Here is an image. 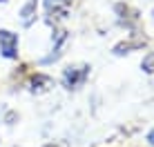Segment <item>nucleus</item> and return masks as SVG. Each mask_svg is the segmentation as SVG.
<instances>
[{
  "label": "nucleus",
  "mask_w": 154,
  "mask_h": 147,
  "mask_svg": "<svg viewBox=\"0 0 154 147\" xmlns=\"http://www.w3.org/2000/svg\"><path fill=\"white\" fill-rule=\"evenodd\" d=\"M0 56L2 58H18V34L11 29H0Z\"/></svg>",
  "instance_id": "2"
},
{
  "label": "nucleus",
  "mask_w": 154,
  "mask_h": 147,
  "mask_svg": "<svg viewBox=\"0 0 154 147\" xmlns=\"http://www.w3.org/2000/svg\"><path fill=\"white\" fill-rule=\"evenodd\" d=\"M147 45V38H143V36H132V38H127V40H121V43H116L114 45V56H125V54H130V51H136V49H143V47Z\"/></svg>",
  "instance_id": "3"
},
{
  "label": "nucleus",
  "mask_w": 154,
  "mask_h": 147,
  "mask_svg": "<svg viewBox=\"0 0 154 147\" xmlns=\"http://www.w3.org/2000/svg\"><path fill=\"white\" fill-rule=\"evenodd\" d=\"M45 147H60V145H54V143H49V145H45Z\"/></svg>",
  "instance_id": "9"
},
{
  "label": "nucleus",
  "mask_w": 154,
  "mask_h": 147,
  "mask_svg": "<svg viewBox=\"0 0 154 147\" xmlns=\"http://www.w3.org/2000/svg\"><path fill=\"white\" fill-rule=\"evenodd\" d=\"M20 22H23V27H31V25L36 22V16H38V0H27V2L20 7Z\"/></svg>",
  "instance_id": "4"
},
{
  "label": "nucleus",
  "mask_w": 154,
  "mask_h": 147,
  "mask_svg": "<svg viewBox=\"0 0 154 147\" xmlns=\"http://www.w3.org/2000/svg\"><path fill=\"white\" fill-rule=\"evenodd\" d=\"M29 89L34 94H45V92H49L51 87H54V80H51L47 74H36V76H31V80H29Z\"/></svg>",
  "instance_id": "5"
},
{
  "label": "nucleus",
  "mask_w": 154,
  "mask_h": 147,
  "mask_svg": "<svg viewBox=\"0 0 154 147\" xmlns=\"http://www.w3.org/2000/svg\"><path fill=\"white\" fill-rule=\"evenodd\" d=\"M89 76V65H85V62H78V65H69L63 69V87L65 89H78L81 85H85V80H87Z\"/></svg>",
  "instance_id": "1"
},
{
  "label": "nucleus",
  "mask_w": 154,
  "mask_h": 147,
  "mask_svg": "<svg viewBox=\"0 0 154 147\" xmlns=\"http://www.w3.org/2000/svg\"><path fill=\"white\" fill-rule=\"evenodd\" d=\"M147 143L154 145V129H150V134H147Z\"/></svg>",
  "instance_id": "8"
},
{
  "label": "nucleus",
  "mask_w": 154,
  "mask_h": 147,
  "mask_svg": "<svg viewBox=\"0 0 154 147\" xmlns=\"http://www.w3.org/2000/svg\"><path fill=\"white\" fill-rule=\"evenodd\" d=\"M141 69L145 74H154V51H150V54L141 60Z\"/></svg>",
  "instance_id": "7"
},
{
  "label": "nucleus",
  "mask_w": 154,
  "mask_h": 147,
  "mask_svg": "<svg viewBox=\"0 0 154 147\" xmlns=\"http://www.w3.org/2000/svg\"><path fill=\"white\" fill-rule=\"evenodd\" d=\"M114 11H116V16H119V18L125 20V25L132 22V20H139V9L130 7V4H125V2H119V4L114 7Z\"/></svg>",
  "instance_id": "6"
}]
</instances>
